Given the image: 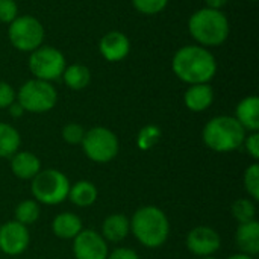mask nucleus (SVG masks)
Segmentation results:
<instances>
[{
    "mask_svg": "<svg viewBox=\"0 0 259 259\" xmlns=\"http://www.w3.org/2000/svg\"><path fill=\"white\" fill-rule=\"evenodd\" d=\"M27 65L35 79L53 82L62 76L67 62L64 53L59 49L52 46H41L30 52Z\"/></svg>",
    "mask_w": 259,
    "mask_h": 259,
    "instance_id": "obj_9",
    "label": "nucleus"
},
{
    "mask_svg": "<svg viewBox=\"0 0 259 259\" xmlns=\"http://www.w3.org/2000/svg\"><path fill=\"white\" fill-rule=\"evenodd\" d=\"M231 214L238 223H247V222L256 220V205L249 197L238 199L232 203Z\"/></svg>",
    "mask_w": 259,
    "mask_h": 259,
    "instance_id": "obj_24",
    "label": "nucleus"
},
{
    "mask_svg": "<svg viewBox=\"0 0 259 259\" xmlns=\"http://www.w3.org/2000/svg\"><path fill=\"white\" fill-rule=\"evenodd\" d=\"M129 222L131 234L147 249L162 247L170 237V220L167 214L155 205L138 208Z\"/></svg>",
    "mask_w": 259,
    "mask_h": 259,
    "instance_id": "obj_2",
    "label": "nucleus"
},
{
    "mask_svg": "<svg viewBox=\"0 0 259 259\" xmlns=\"http://www.w3.org/2000/svg\"><path fill=\"white\" fill-rule=\"evenodd\" d=\"M228 259H255L253 256H250V255H246V253H235V255H231Z\"/></svg>",
    "mask_w": 259,
    "mask_h": 259,
    "instance_id": "obj_35",
    "label": "nucleus"
},
{
    "mask_svg": "<svg viewBox=\"0 0 259 259\" xmlns=\"http://www.w3.org/2000/svg\"><path fill=\"white\" fill-rule=\"evenodd\" d=\"M70 181L68 178L56 168H46L41 170L32 181H30V191L33 200L41 205L56 206L67 200L70 191Z\"/></svg>",
    "mask_w": 259,
    "mask_h": 259,
    "instance_id": "obj_5",
    "label": "nucleus"
},
{
    "mask_svg": "<svg viewBox=\"0 0 259 259\" xmlns=\"http://www.w3.org/2000/svg\"><path fill=\"white\" fill-rule=\"evenodd\" d=\"M199 259H217V258H215V256L212 255V256H203V258H199Z\"/></svg>",
    "mask_w": 259,
    "mask_h": 259,
    "instance_id": "obj_36",
    "label": "nucleus"
},
{
    "mask_svg": "<svg viewBox=\"0 0 259 259\" xmlns=\"http://www.w3.org/2000/svg\"><path fill=\"white\" fill-rule=\"evenodd\" d=\"M74 259H106L109 253L108 243L94 229H82L73 240Z\"/></svg>",
    "mask_w": 259,
    "mask_h": 259,
    "instance_id": "obj_11",
    "label": "nucleus"
},
{
    "mask_svg": "<svg viewBox=\"0 0 259 259\" xmlns=\"http://www.w3.org/2000/svg\"><path fill=\"white\" fill-rule=\"evenodd\" d=\"M243 185L244 190L249 196V199H252L253 202L259 200V165L258 162H252L243 176Z\"/></svg>",
    "mask_w": 259,
    "mask_h": 259,
    "instance_id": "obj_26",
    "label": "nucleus"
},
{
    "mask_svg": "<svg viewBox=\"0 0 259 259\" xmlns=\"http://www.w3.org/2000/svg\"><path fill=\"white\" fill-rule=\"evenodd\" d=\"M17 100L14 87L5 80H0V109H8Z\"/></svg>",
    "mask_w": 259,
    "mask_h": 259,
    "instance_id": "obj_30",
    "label": "nucleus"
},
{
    "mask_svg": "<svg viewBox=\"0 0 259 259\" xmlns=\"http://www.w3.org/2000/svg\"><path fill=\"white\" fill-rule=\"evenodd\" d=\"M131 234V222L124 214H111L102 223L100 235L106 243H121Z\"/></svg>",
    "mask_w": 259,
    "mask_h": 259,
    "instance_id": "obj_18",
    "label": "nucleus"
},
{
    "mask_svg": "<svg viewBox=\"0 0 259 259\" xmlns=\"http://www.w3.org/2000/svg\"><path fill=\"white\" fill-rule=\"evenodd\" d=\"M168 5V0H132V6L143 15L161 14Z\"/></svg>",
    "mask_w": 259,
    "mask_h": 259,
    "instance_id": "obj_27",
    "label": "nucleus"
},
{
    "mask_svg": "<svg viewBox=\"0 0 259 259\" xmlns=\"http://www.w3.org/2000/svg\"><path fill=\"white\" fill-rule=\"evenodd\" d=\"M39 215H41L39 203L33 199L21 200L14 209V220L27 228L35 225L39 220Z\"/></svg>",
    "mask_w": 259,
    "mask_h": 259,
    "instance_id": "obj_23",
    "label": "nucleus"
},
{
    "mask_svg": "<svg viewBox=\"0 0 259 259\" xmlns=\"http://www.w3.org/2000/svg\"><path fill=\"white\" fill-rule=\"evenodd\" d=\"M18 17V5L15 0H0V23L9 24Z\"/></svg>",
    "mask_w": 259,
    "mask_h": 259,
    "instance_id": "obj_29",
    "label": "nucleus"
},
{
    "mask_svg": "<svg viewBox=\"0 0 259 259\" xmlns=\"http://www.w3.org/2000/svg\"><path fill=\"white\" fill-rule=\"evenodd\" d=\"M188 32L199 46L206 49L219 47L229 38L231 24L223 11L205 6L191 14Z\"/></svg>",
    "mask_w": 259,
    "mask_h": 259,
    "instance_id": "obj_3",
    "label": "nucleus"
},
{
    "mask_svg": "<svg viewBox=\"0 0 259 259\" xmlns=\"http://www.w3.org/2000/svg\"><path fill=\"white\" fill-rule=\"evenodd\" d=\"M106 259H141L138 252H135L131 247H117L112 252L108 253Z\"/></svg>",
    "mask_w": 259,
    "mask_h": 259,
    "instance_id": "obj_32",
    "label": "nucleus"
},
{
    "mask_svg": "<svg viewBox=\"0 0 259 259\" xmlns=\"http://www.w3.org/2000/svg\"><path fill=\"white\" fill-rule=\"evenodd\" d=\"M250 2H256V0H250Z\"/></svg>",
    "mask_w": 259,
    "mask_h": 259,
    "instance_id": "obj_37",
    "label": "nucleus"
},
{
    "mask_svg": "<svg viewBox=\"0 0 259 259\" xmlns=\"http://www.w3.org/2000/svg\"><path fill=\"white\" fill-rule=\"evenodd\" d=\"M228 3H229V0H205L206 8H211V9H220V11H222Z\"/></svg>",
    "mask_w": 259,
    "mask_h": 259,
    "instance_id": "obj_34",
    "label": "nucleus"
},
{
    "mask_svg": "<svg viewBox=\"0 0 259 259\" xmlns=\"http://www.w3.org/2000/svg\"><path fill=\"white\" fill-rule=\"evenodd\" d=\"M99 197L97 187L90 181H77L76 184L70 185L68 200L77 208H88L96 203Z\"/></svg>",
    "mask_w": 259,
    "mask_h": 259,
    "instance_id": "obj_20",
    "label": "nucleus"
},
{
    "mask_svg": "<svg viewBox=\"0 0 259 259\" xmlns=\"http://www.w3.org/2000/svg\"><path fill=\"white\" fill-rule=\"evenodd\" d=\"M175 76L188 83H209L217 74V61L209 49L199 44L181 47L171 59Z\"/></svg>",
    "mask_w": 259,
    "mask_h": 259,
    "instance_id": "obj_1",
    "label": "nucleus"
},
{
    "mask_svg": "<svg viewBox=\"0 0 259 259\" xmlns=\"http://www.w3.org/2000/svg\"><path fill=\"white\" fill-rule=\"evenodd\" d=\"M161 137H162V131L156 124H147L140 129L137 135V146L140 150L147 152L159 143Z\"/></svg>",
    "mask_w": 259,
    "mask_h": 259,
    "instance_id": "obj_25",
    "label": "nucleus"
},
{
    "mask_svg": "<svg viewBox=\"0 0 259 259\" xmlns=\"http://www.w3.org/2000/svg\"><path fill=\"white\" fill-rule=\"evenodd\" d=\"M243 147L246 149L247 155L253 159V162H258L259 159V132H247Z\"/></svg>",
    "mask_w": 259,
    "mask_h": 259,
    "instance_id": "obj_31",
    "label": "nucleus"
},
{
    "mask_svg": "<svg viewBox=\"0 0 259 259\" xmlns=\"http://www.w3.org/2000/svg\"><path fill=\"white\" fill-rule=\"evenodd\" d=\"M65 85L73 90V91H80L85 90L90 82H91V71L87 65L83 64H71L67 65L62 76Z\"/></svg>",
    "mask_w": 259,
    "mask_h": 259,
    "instance_id": "obj_21",
    "label": "nucleus"
},
{
    "mask_svg": "<svg viewBox=\"0 0 259 259\" xmlns=\"http://www.w3.org/2000/svg\"><path fill=\"white\" fill-rule=\"evenodd\" d=\"M247 132L234 115L212 117L202 131L205 146L215 153H231L243 147Z\"/></svg>",
    "mask_w": 259,
    "mask_h": 259,
    "instance_id": "obj_4",
    "label": "nucleus"
},
{
    "mask_svg": "<svg viewBox=\"0 0 259 259\" xmlns=\"http://www.w3.org/2000/svg\"><path fill=\"white\" fill-rule=\"evenodd\" d=\"M17 102L21 105L24 112L44 114L56 106L58 91L52 82H46L33 77L26 80L20 87L17 93Z\"/></svg>",
    "mask_w": 259,
    "mask_h": 259,
    "instance_id": "obj_6",
    "label": "nucleus"
},
{
    "mask_svg": "<svg viewBox=\"0 0 259 259\" xmlns=\"http://www.w3.org/2000/svg\"><path fill=\"white\" fill-rule=\"evenodd\" d=\"M9 167L12 175L21 181H32L42 168L39 158L27 150H18L9 158Z\"/></svg>",
    "mask_w": 259,
    "mask_h": 259,
    "instance_id": "obj_14",
    "label": "nucleus"
},
{
    "mask_svg": "<svg viewBox=\"0 0 259 259\" xmlns=\"http://www.w3.org/2000/svg\"><path fill=\"white\" fill-rule=\"evenodd\" d=\"M80 146L85 156L96 164H108L114 161L120 152L118 137L105 126H94L88 129Z\"/></svg>",
    "mask_w": 259,
    "mask_h": 259,
    "instance_id": "obj_7",
    "label": "nucleus"
},
{
    "mask_svg": "<svg viewBox=\"0 0 259 259\" xmlns=\"http://www.w3.org/2000/svg\"><path fill=\"white\" fill-rule=\"evenodd\" d=\"M237 121L246 132H259V99L256 96H247L241 99L235 108Z\"/></svg>",
    "mask_w": 259,
    "mask_h": 259,
    "instance_id": "obj_17",
    "label": "nucleus"
},
{
    "mask_svg": "<svg viewBox=\"0 0 259 259\" xmlns=\"http://www.w3.org/2000/svg\"><path fill=\"white\" fill-rule=\"evenodd\" d=\"M30 244L29 228L9 220L0 226V252L8 256H18L27 250Z\"/></svg>",
    "mask_w": 259,
    "mask_h": 259,
    "instance_id": "obj_12",
    "label": "nucleus"
},
{
    "mask_svg": "<svg viewBox=\"0 0 259 259\" xmlns=\"http://www.w3.org/2000/svg\"><path fill=\"white\" fill-rule=\"evenodd\" d=\"M82 229V219L74 212H59L52 222V232L59 240H73Z\"/></svg>",
    "mask_w": 259,
    "mask_h": 259,
    "instance_id": "obj_19",
    "label": "nucleus"
},
{
    "mask_svg": "<svg viewBox=\"0 0 259 259\" xmlns=\"http://www.w3.org/2000/svg\"><path fill=\"white\" fill-rule=\"evenodd\" d=\"M85 132H87V129H85L82 124H79V123H68V124H65V126L62 127L61 137H62V140H64L67 144H70V146H77V144L82 143V140H83V137H85Z\"/></svg>",
    "mask_w": 259,
    "mask_h": 259,
    "instance_id": "obj_28",
    "label": "nucleus"
},
{
    "mask_svg": "<svg viewBox=\"0 0 259 259\" xmlns=\"http://www.w3.org/2000/svg\"><path fill=\"white\" fill-rule=\"evenodd\" d=\"M235 243L241 253L256 258L259 253V222L252 220L247 223H238L235 231Z\"/></svg>",
    "mask_w": 259,
    "mask_h": 259,
    "instance_id": "obj_15",
    "label": "nucleus"
},
{
    "mask_svg": "<svg viewBox=\"0 0 259 259\" xmlns=\"http://www.w3.org/2000/svg\"><path fill=\"white\" fill-rule=\"evenodd\" d=\"M46 30L42 23L33 15H18L14 21L9 23L8 38L20 52L30 53L42 46Z\"/></svg>",
    "mask_w": 259,
    "mask_h": 259,
    "instance_id": "obj_8",
    "label": "nucleus"
},
{
    "mask_svg": "<svg viewBox=\"0 0 259 259\" xmlns=\"http://www.w3.org/2000/svg\"><path fill=\"white\" fill-rule=\"evenodd\" d=\"M214 102V90L209 83L190 85L184 94V103L191 112H203Z\"/></svg>",
    "mask_w": 259,
    "mask_h": 259,
    "instance_id": "obj_16",
    "label": "nucleus"
},
{
    "mask_svg": "<svg viewBox=\"0 0 259 259\" xmlns=\"http://www.w3.org/2000/svg\"><path fill=\"white\" fill-rule=\"evenodd\" d=\"M8 111H9V115H11L12 118H20V117H23V114H24V109L21 108V105H20L17 100L8 108Z\"/></svg>",
    "mask_w": 259,
    "mask_h": 259,
    "instance_id": "obj_33",
    "label": "nucleus"
},
{
    "mask_svg": "<svg viewBox=\"0 0 259 259\" xmlns=\"http://www.w3.org/2000/svg\"><path fill=\"white\" fill-rule=\"evenodd\" d=\"M99 52L108 62H120L127 58L131 52V41L123 32L109 30L100 38Z\"/></svg>",
    "mask_w": 259,
    "mask_h": 259,
    "instance_id": "obj_13",
    "label": "nucleus"
},
{
    "mask_svg": "<svg viewBox=\"0 0 259 259\" xmlns=\"http://www.w3.org/2000/svg\"><path fill=\"white\" fill-rule=\"evenodd\" d=\"M185 246H187L188 252L197 258L212 256L222 247V237L211 226L202 225V226L193 228L188 232V235L185 238Z\"/></svg>",
    "mask_w": 259,
    "mask_h": 259,
    "instance_id": "obj_10",
    "label": "nucleus"
},
{
    "mask_svg": "<svg viewBox=\"0 0 259 259\" xmlns=\"http://www.w3.org/2000/svg\"><path fill=\"white\" fill-rule=\"evenodd\" d=\"M21 135L9 123L0 121V158H11L20 150Z\"/></svg>",
    "mask_w": 259,
    "mask_h": 259,
    "instance_id": "obj_22",
    "label": "nucleus"
}]
</instances>
